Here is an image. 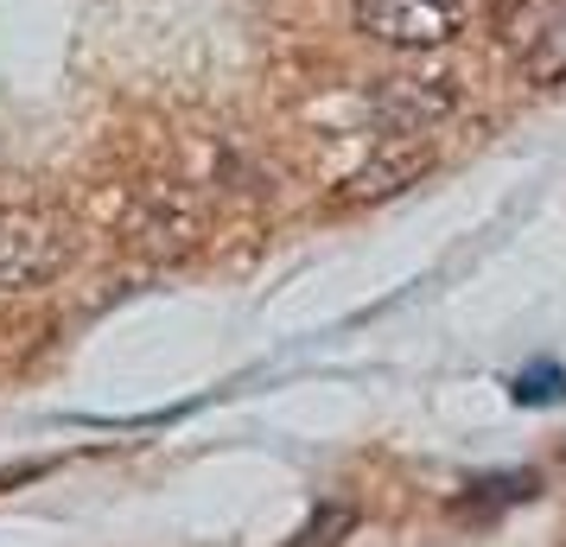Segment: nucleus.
<instances>
[{
    "label": "nucleus",
    "mask_w": 566,
    "mask_h": 547,
    "mask_svg": "<svg viewBox=\"0 0 566 547\" xmlns=\"http://www.w3.org/2000/svg\"><path fill=\"white\" fill-rule=\"evenodd\" d=\"M510 395L522 408H554V401H566V369L560 364H528L510 382Z\"/></svg>",
    "instance_id": "nucleus-7"
},
{
    "label": "nucleus",
    "mask_w": 566,
    "mask_h": 547,
    "mask_svg": "<svg viewBox=\"0 0 566 547\" xmlns=\"http://www.w3.org/2000/svg\"><path fill=\"white\" fill-rule=\"evenodd\" d=\"M357 27L395 52H433L464 27V0H357Z\"/></svg>",
    "instance_id": "nucleus-2"
},
{
    "label": "nucleus",
    "mask_w": 566,
    "mask_h": 547,
    "mask_svg": "<svg viewBox=\"0 0 566 547\" xmlns=\"http://www.w3.org/2000/svg\"><path fill=\"white\" fill-rule=\"evenodd\" d=\"M452 108V90H446V77H388L382 90H376V115H382L388 128L401 134V140H413V134H427Z\"/></svg>",
    "instance_id": "nucleus-4"
},
{
    "label": "nucleus",
    "mask_w": 566,
    "mask_h": 547,
    "mask_svg": "<svg viewBox=\"0 0 566 547\" xmlns=\"http://www.w3.org/2000/svg\"><path fill=\"white\" fill-rule=\"evenodd\" d=\"M427 166V147H408L401 159H388V166H363L357 179H350V198H382V191H401Z\"/></svg>",
    "instance_id": "nucleus-6"
},
{
    "label": "nucleus",
    "mask_w": 566,
    "mask_h": 547,
    "mask_svg": "<svg viewBox=\"0 0 566 547\" xmlns=\"http://www.w3.org/2000/svg\"><path fill=\"white\" fill-rule=\"evenodd\" d=\"M496 27L503 45L528 64V77H566V0H510Z\"/></svg>",
    "instance_id": "nucleus-3"
},
{
    "label": "nucleus",
    "mask_w": 566,
    "mask_h": 547,
    "mask_svg": "<svg viewBox=\"0 0 566 547\" xmlns=\"http://www.w3.org/2000/svg\"><path fill=\"white\" fill-rule=\"evenodd\" d=\"M71 255V235L57 217L32 204H7L0 210V293H32L45 287Z\"/></svg>",
    "instance_id": "nucleus-1"
},
{
    "label": "nucleus",
    "mask_w": 566,
    "mask_h": 547,
    "mask_svg": "<svg viewBox=\"0 0 566 547\" xmlns=\"http://www.w3.org/2000/svg\"><path fill=\"white\" fill-rule=\"evenodd\" d=\"M344 528H350V509H325L312 528H300V535H293V547H337V535H344Z\"/></svg>",
    "instance_id": "nucleus-8"
},
{
    "label": "nucleus",
    "mask_w": 566,
    "mask_h": 547,
    "mask_svg": "<svg viewBox=\"0 0 566 547\" xmlns=\"http://www.w3.org/2000/svg\"><path fill=\"white\" fill-rule=\"evenodd\" d=\"M528 496H535V477H528V471L484 477V484H471V496L459 503V516H490V509H503V503H528Z\"/></svg>",
    "instance_id": "nucleus-5"
}]
</instances>
